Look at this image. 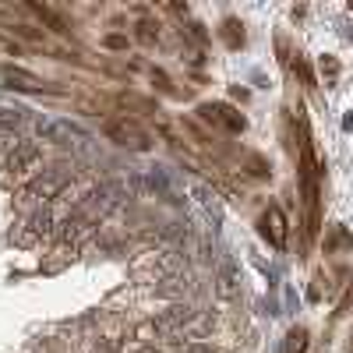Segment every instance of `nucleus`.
<instances>
[{"mask_svg":"<svg viewBox=\"0 0 353 353\" xmlns=\"http://www.w3.org/2000/svg\"><path fill=\"white\" fill-rule=\"evenodd\" d=\"M103 134L113 141V145H121V149H131V152H149L152 149V138L149 131H145L138 121H131V117H110V121L103 124Z\"/></svg>","mask_w":353,"mask_h":353,"instance_id":"obj_2","label":"nucleus"},{"mask_svg":"<svg viewBox=\"0 0 353 353\" xmlns=\"http://www.w3.org/2000/svg\"><path fill=\"white\" fill-rule=\"evenodd\" d=\"M307 350V332L304 329H293L290 332V343H286V353H304Z\"/></svg>","mask_w":353,"mask_h":353,"instance_id":"obj_10","label":"nucleus"},{"mask_svg":"<svg viewBox=\"0 0 353 353\" xmlns=\"http://www.w3.org/2000/svg\"><path fill=\"white\" fill-rule=\"evenodd\" d=\"M74 176L68 173H43V176H32L21 191H18V201L21 205H39V209H50V201H61V194L68 191V184Z\"/></svg>","mask_w":353,"mask_h":353,"instance_id":"obj_1","label":"nucleus"},{"mask_svg":"<svg viewBox=\"0 0 353 353\" xmlns=\"http://www.w3.org/2000/svg\"><path fill=\"white\" fill-rule=\"evenodd\" d=\"M241 39H244V36H237V21H226V43H230V46H237Z\"/></svg>","mask_w":353,"mask_h":353,"instance_id":"obj_11","label":"nucleus"},{"mask_svg":"<svg viewBox=\"0 0 353 353\" xmlns=\"http://www.w3.org/2000/svg\"><path fill=\"white\" fill-rule=\"evenodd\" d=\"M343 128H346V131H353V113H350L346 121H343Z\"/></svg>","mask_w":353,"mask_h":353,"instance_id":"obj_13","label":"nucleus"},{"mask_svg":"<svg viewBox=\"0 0 353 353\" xmlns=\"http://www.w3.org/2000/svg\"><path fill=\"white\" fill-rule=\"evenodd\" d=\"M261 233H265V237H269L276 248L286 244V216H283V209H276V205H269V209H265V216H261Z\"/></svg>","mask_w":353,"mask_h":353,"instance_id":"obj_7","label":"nucleus"},{"mask_svg":"<svg viewBox=\"0 0 353 353\" xmlns=\"http://www.w3.org/2000/svg\"><path fill=\"white\" fill-rule=\"evenodd\" d=\"M138 28H141V32H138V36H141L145 43H152V39H156V32H152V25H138Z\"/></svg>","mask_w":353,"mask_h":353,"instance_id":"obj_12","label":"nucleus"},{"mask_svg":"<svg viewBox=\"0 0 353 353\" xmlns=\"http://www.w3.org/2000/svg\"><path fill=\"white\" fill-rule=\"evenodd\" d=\"M39 159H43V149H39L36 141H18V149L11 152V159L4 163V170H0V184H18V181H25V176L36 170Z\"/></svg>","mask_w":353,"mask_h":353,"instance_id":"obj_4","label":"nucleus"},{"mask_svg":"<svg viewBox=\"0 0 353 353\" xmlns=\"http://www.w3.org/2000/svg\"><path fill=\"white\" fill-rule=\"evenodd\" d=\"M57 226H61V219L53 216V209H36V212H28L21 219V226L14 230V241L21 248H32V244H43L50 237H57Z\"/></svg>","mask_w":353,"mask_h":353,"instance_id":"obj_3","label":"nucleus"},{"mask_svg":"<svg viewBox=\"0 0 353 353\" xmlns=\"http://www.w3.org/2000/svg\"><path fill=\"white\" fill-rule=\"evenodd\" d=\"M21 113L25 110H11V106H0V131H8V128H14V124H21Z\"/></svg>","mask_w":353,"mask_h":353,"instance_id":"obj_9","label":"nucleus"},{"mask_svg":"<svg viewBox=\"0 0 353 353\" xmlns=\"http://www.w3.org/2000/svg\"><path fill=\"white\" fill-rule=\"evenodd\" d=\"M201 117L209 124H223L226 131H244V117L241 113H233L230 106H223V103H216V106H201Z\"/></svg>","mask_w":353,"mask_h":353,"instance_id":"obj_8","label":"nucleus"},{"mask_svg":"<svg viewBox=\"0 0 353 353\" xmlns=\"http://www.w3.org/2000/svg\"><path fill=\"white\" fill-rule=\"evenodd\" d=\"M0 78H4L8 88H14V92H43L46 81L32 71H25V68H4L0 71Z\"/></svg>","mask_w":353,"mask_h":353,"instance_id":"obj_6","label":"nucleus"},{"mask_svg":"<svg viewBox=\"0 0 353 353\" xmlns=\"http://www.w3.org/2000/svg\"><path fill=\"white\" fill-rule=\"evenodd\" d=\"M36 131L43 141H53V145H81L85 141V131L71 121H39Z\"/></svg>","mask_w":353,"mask_h":353,"instance_id":"obj_5","label":"nucleus"}]
</instances>
